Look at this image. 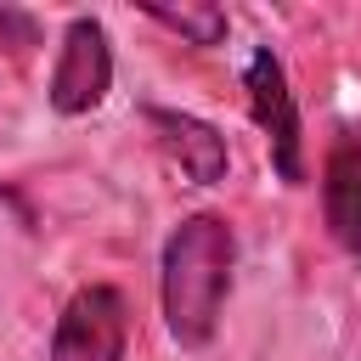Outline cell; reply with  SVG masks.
<instances>
[{"mask_svg": "<svg viewBox=\"0 0 361 361\" xmlns=\"http://www.w3.org/2000/svg\"><path fill=\"white\" fill-rule=\"evenodd\" d=\"M231 288V226L220 214H192L164 243V322L186 350H203L220 327Z\"/></svg>", "mask_w": 361, "mask_h": 361, "instance_id": "1", "label": "cell"}, {"mask_svg": "<svg viewBox=\"0 0 361 361\" xmlns=\"http://www.w3.org/2000/svg\"><path fill=\"white\" fill-rule=\"evenodd\" d=\"M124 338H130V305H124V293L107 288V282H90L56 316L51 361H124Z\"/></svg>", "mask_w": 361, "mask_h": 361, "instance_id": "2", "label": "cell"}, {"mask_svg": "<svg viewBox=\"0 0 361 361\" xmlns=\"http://www.w3.org/2000/svg\"><path fill=\"white\" fill-rule=\"evenodd\" d=\"M243 90H248V113L254 124L265 130V147H271V164L288 186L305 180V141H299V107H293V90H288V73L271 51H254L248 68H243Z\"/></svg>", "mask_w": 361, "mask_h": 361, "instance_id": "3", "label": "cell"}, {"mask_svg": "<svg viewBox=\"0 0 361 361\" xmlns=\"http://www.w3.org/2000/svg\"><path fill=\"white\" fill-rule=\"evenodd\" d=\"M113 85V51H107V28L96 17H73L62 34V56L51 73V107L56 113H90Z\"/></svg>", "mask_w": 361, "mask_h": 361, "instance_id": "4", "label": "cell"}, {"mask_svg": "<svg viewBox=\"0 0 361 361\" xmlns=\"http://www.w3.org/2000/svg\"><path fill=\"white\" fill-rule=\"evenodd\" d=\"M322 214L344 254H361V124H338L322 164Z\"/></svg>", "mask_w": 361, "mask_h": 361, "instance_id": "5", "label": "cell"}, {"mask_svg": "<svg viewBox=\"0 0 361 361\" xmlns=\"http://www.w3.org/2000/svg\"><path fill=\"white\" fill-rule=\"evenodd\" d=\"M147 124H152L158 147L180 164V175H186V180H197V186L226 180L231 152H226V135H220L214 124H203V118H192V113H169V107H152V113H147Z\"/></svg>", "mask_w": 361, "mask_h": 361, "instance_id": "6", "label": "cell"}, {"mask_svg": "<svg viewBox=\"0 0 361 361\" xmlns=\"http://www.w3.org/2000/svg\"><path fill=\"white\" fill-rule=\"evenodd\" d=\"M147 17L169 34H180L186 45H220L226 39V11L220 6H147Z\"/></svg>", "mask_w": 361, "mask_h": 361, "instance_id": "7", "label": "cell"}, {"mask_svg": "<svg viewBox=\"0 0 361 361\" xmlns=\"http://www.w3.org/2000/svg\"><path fill=\"white\" fill-rule=\"evenodd\" d=\"M0 45H6L11 56H28V51L39 45V23H34L28 11H0Z\"/></svg>", "mask_w": 361, "mask_h": 361, "instance_id": "8", "label": "cell"}]
</instances>
